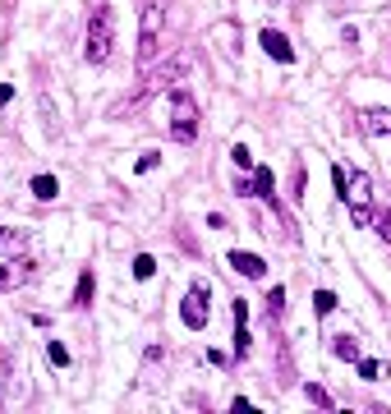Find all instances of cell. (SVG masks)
Returning <instances> with one entry per match:
<instances>
[{
  "mask_svg": "<svg viewBox=\"0 0 391 414\" xmlns=\"http://www.w3.org/2000/svg\"><path fill=\"white\" fill-rule=\"evenodd\" d=\"M111 46H115V14L111 5H97L92 18H87V65H106L111 60Z\"/></svg>",
  "mask_w": 391,
  "mask_h": 414,
  "instance_id": "6da1fadb",
  "label": "cell"
},
{
  "mask_svg": "<svg viewBox=\"0 0 391 414\" xmlns=\"http://www.w3.org/2000/svg\"><path fill=\"white\" fill-rule=\"evenodd\" d=\"M198 102H193V92L189 87H175L171 92V138L175 143H193V138H198Z\"/></svg>",
  "mask_w": 391,
  "mask_h": 414,
  "instance_id": "7a4b0ae2",
  "label": "cell"
},
{
  "mask_svg": "<svg viewBox=\"0 0 391 414\" xmlns=\"http://www.w3.org/2000/svg\"><path fill=\"white\" fill-rule=\"evenodd\" d=\"M161 28H166V9H161V0H148V5H143V14H139V60H143V65H148L152 55H156Z\"/></svg>",
  "mask_w": 391,
  "mask_h": 414,
  "instance_id": "3957f363",
  "label": "cell"
},
{
  "mask_svg": "<svg viewBox=\"0 0 391 414\" xmlns=\"http://www.w3.org/2000/svg\"><path fill=\"white\" fill-rule=\"evenodd\" d=\"M208 318H212V285L193 281L189 294H184V304H180V322L189 331H203V327H208Z\"/></svg>",
  "mask_w": 391,
  "mask_h": 414,
  "instance_id": "277c9868",
  "label": "cell"
},
{
  "mask_svg": "<svg viewBox=\"0 0 391 414\" xmlns=\"http://www.w3.org/2000/svg\"><path fill=\"white\" fill-rule=\"evenodd\" d=\"M33 281H37V262L33 258L0 262V290H18V285H33Z\"/></svg>",
  "mask_w": 391,
  "mask_h": 414,
  "instance_id": "5b68a950",
  "label": "cell"
},
{
  "mask_svg": "<svg viewBox=\"0 0 391 414\" xmlns=\"http://www.w3.org/2000/svg\"><path fill=\"white\" fill-rule=\"evenodd\" d=\"M258 42H262V51H267L272 60L295 65V46H290V37H286V33H277V28H262V33H258Z\"/></svg>",
  "mask_w": 391,
  "mask_h": 414,
  "instance_id": "8992f818",
  "label": "cell"
},
{
  "mask_svg": "<svg viewBox=\"0 0 391 414\" xmlns=\"http://www.w3.org/2000/svg\"><path fill=\"white\" fill-rule=\"evenodd\" d=\"M346 207H373V175H368V171H355V175H350Z\"/></svg>",
  "mask_w": 391,
  "mask_h": 414,
  "instance_id": "52a82bcc",
  "label": "cell"
},
{
  "mask_svg": "<svg viewBox=\"0 0 391 414\" xmlns=\"http://www.w3.org/2000/svg\"><path fill=\"white\" fill-rule=\"evenodd\" d=\"M226 262H230V267L240 272V276H249V281H258V276H267V262H262L258 253H244V249H235Z\"/></svg>",
  "mask_w": 391,
  "mask_h": 414,
  "instance_id": "ba28073f",
  "label": "cell"
},
{
  "mask_svg": "<svg viewBox=\"0 0 391 414\" xmlns=\"http://www.w3.org/2000/svg\"><path fill=\"white\" fill-rule=\"evenodd\" d=\"M249 350H253V341H249V309H244V299H235V359H244Z\"/></svg>",
  "mask_w": 391,
  "mask_h": 414,
  "instance_id": "9c48e42d",
  "label": "cell"
},
{
  "mask_svg": "<svg viewBox=\"0 0 391 414\" xmlns=\"http://www.w3.org/2000/svg\"><path fill=\"white\" fill-rule=\"evenodd\" d=\"M359 124H364L368 134H391V111L387 106H368V111L359 115Z\"/></svg>",
  "mask_w": 391,
  "mask_h": 414,
  "instance_id": "30bf717a",
  "label": "cell"
},
{
  "mask_svg": "<svg viewBox=\"0 0 391 414\" xmlns=\"http://www.w3.org/2000/svg\"><path fill=\"white\" fill-rule=\"evenodd\" d=\"M28 189H33V198H37V203L60 198V180H55V175H33V184H28Z\"/></svg>",
  "mask_w": 391,
  "mask_h": 414,
  "instance_id": "8fae6325",
  "label": "cell"
},
{
  "mask_svg": "<svg viewBox=\"0 0 391 414\" xmlns=\"http://www.w3.org/2000/svg\"><path fill=\"white\" fill-rule=\"evenodd\" d=\"M272 193H277V175H272L267 166H253V198H262V203H267Z\"/></svg>",
  "mask_w": 391,
  "mask_h": 414,
  "instance_id": "7c38bea8",
  "label": "cell"
},
{
  "mask_svg": "<svg viewBox=\"0 0 391 414\" xmlns=\"http://www.w3.org/2000/svg\"><path fill=\"white\" fill-rule=\"evenodd\" d=\"M331 354L346 363H359L364 354H359V336H331Z\"/></svg>",
  "mask_w": 391,
  "mask_h": 414,
  "instance_id": "4fadbf2b",
  "label": "cell"
},
{
  "mask_svg": "<svg viewBox=\"0 0 391 414\" xmlns=\"http://www.w3.org/2000/svg\"><path fill=\"white\" fill-rule=\"evenodd\" d=\"M28 244V230H14V225H0V253H14Z\"/></svg>",
  "mask_w": 391,
  "mask_h": 414,
  "instance_id": "5bb4252c",
  "label": "cell"
},
{
  "mask_svg": "<svg viewBox=\"0 0 391 414\" xmlns=\"http://www.w3.org/2000/svg\"><path fill=\"white\" fill-rule=\"evenodd\" d=\"M92 304V272L78 276V290H74V309H87Z\"/></svg>",
  "mask_w": 391,
  "mask_h": 414,
  "instance_id": "9a60e30c",
  "label": "cell"
},
{
  "mask_svg": "<svg viewBox=\"0 0 391 414\" xmlns=\"http://www.w3.org/2000/svg\"><path fill=\"white\" fill-rule=\"evenodd\" d=\"M152 272H156V258L152 253H139L134 258V281H152Z\"/></svg>",
  "mask_w": 391,
  "mask_h": 414,
  "instance_id": "2e32d148",
  "label": "cell"
},
{
  "mask_svg": "<svg viewBox=\"0 0 391 414\" xmlns=\"http://www.w3.org/2000/svg\"><path fill=\"white\" fill-rule=\"evenodd\" d=\"M331 309H336V294H331V290H313V313H318V318H327Z\"/></svg>",
  "mask_w": 391,
  "mask_h": 414,
  "instance_id": "e0dca14e",
  "label": "cell"
},
{
  "mask_svg": "<svg viewBox=\"0 0 391 414\" xmlns=\"http://www.w3.org/2000/svg\"><path fill=\"white\" fill-rule=\"evenodd\" d=\"M230 161H235V166H240V171H244V175H249V171H253V166H258V161H253V152H249V147H244V143H235V147H230Z\"/></svg>",
  "mask_w": 391,
  "mask_h": 414,
  "instance_id": "ac0fdd59",
  "label": "cell"
},
{
  "mask_svg": "<svg viewBox=\"0 0 391 414\" xmlns=\"http://www.w3.org/2000/svg\"><path fill=\"white\" fill-rule=\"evenodd\" d=\"M359 378H364V382H377V378H382V363H377V359H359Z\"/></svg>",
  "mask_w": 391,
  "mask_h": 414,
  "instance_id": "d6986e66",
  "label": "cell"
},
{
  "mask_svg": "<svg viewBox=\"0 0 391 414\" xmlns=\"http://www.w3.org/2000/svg\"><path fill=\"white\" fill-rule=\"evenodd\" d=\"M46 354H51V363H55V368H65V363H70V350H65L60 341H46Z\"/></svg>",
  "mask_w": 391,
  "mask_h": 414,
  "instance_id": "ffe728a7",
  "label": "cell"
},
{
  "mask_svg": "<svg viewBox=\"0 0 391 414\" xmlns=\"http://www.w3.org/2000/svg\"><path fill=\"white\" fill-rule=\"evenodd\" d=\"M331 184H336L341 203H346V189H350V175H346V166H331Z\"/></svg>",
  "mask_w": 391,
  "mask_h": 414,
  "instance_id": "44dd1931",
  "label": "cell"
},
{
  "mask_svg": "<svg viewBox=\"0 0 391 414\" xmlns=\"http://www.w3.org/2000/svg\"><path fill=\"white\" fill-rule=\"evenodd\" d=\"M267 309H272V318H281V313H286V290H281V285L267 294Z\"/></svg>",
  "mask_w": 391,
  "mask_h": 414,
  "instance_id": "7402d4cb",
  "label": "cell"
},
{
  "mask_svg": "<svg viewBox=\"0 0 391 414\" xmlns=\"http://www.w3.org/2000/svg\"><path fill=\"white\" fill-rule=\"evenodd\" d=\"M373 230H377V235H382V240L391 244V212H377V216H373Z\"/></svg>",
  "mask_w": 391,
  "mask_h": 414,
  "instance_id": "603a6c76",
  "label": "cell"
},
{
  "mask_svg": "<svg viewBox=\"0 0 391 414\" xmlns=\"http://www.w3.org/2000/svg\"><path fill=\"white\" fill-rule=\"evenodd\" d=\"M304 396L313 400V405H331V396H327V391L318 387V382H309V387H304Z\"/></svg>",
  "mask_w": 391,
  "mask_h": 414,
  "instance_id": "cb8c5ba5",
  "label": "cell"
},
{
  "mask_svg": "<svg viewBox=\"0 0 391 414\" xmlns=\"http://www.w3.org/2000/svg\"><path fill=\"white\" fill-rule=\"evenodd\" d=\"M350 216H355V225H373V207H350Z\"/></svg>",
  "mask_w": 391,
  "mask_h": 414,
  "instance_id": "d4e9b609",
  "label": "cell"
},
{
  "mask_svg": "<svg viewBox=\"0 0 391 414\" xmlns=\"http://www.w3.org/2000/svg\"><path fill=\"white\" fill-rule=\"evenodd\" d=\"M156 161H161V156H156V152H143V156H139V166H134V171H139V175H148V171H156Z\"/></svg>",
  "mask_w": 391,
  "mask_h": 414,
  "instance_id": "484cf974",
  "label": "cell"
},
{
  "mask_svg": "<svg viewBox=\"0 0 391 414\" xmlns=\"http://www.w3.org/2000/svg\"><path fill=\"white\" fill-rule=\"evenodd\" d=\"M235 193H240V198H249V193H253V171H249V180H244V175L235 180Z\"/></svg>",
  "mask_w": 391,
  "mask_h": 414,
  "instance_id": "4316f807",
  "label": "cell"
},
{
  "mask_svg": "<svg viewBox=\"0 0 391 414\" xmlns=\"http://www.w3.org/2000/svg\"><path fill=\"white\" fill-rule=\"evenodd\" d=\"M230 410H235V414H253V400H244V396H235V400H230Z\"/></svg>",
  "mask_w": 391,
  "mask_h": 414,
  "instance_id": "83f0119b",
  "label": "cell"
},
{
  "mask_svg": "<svg viewBox=\"0 0 391 414\" xmlns=\"http://www.w3.org/2000/svg\"><path fill=\"white\" fill-rule=\"evenodd\" d=\"M9 97H14V87H9V83H0V106H9Z\"/></svg>",
  "mask_w": 391,
  "mask_h": 414,
  "instance_id": "f1b7e54d",
  "label": "cell"
}]
</instances>
